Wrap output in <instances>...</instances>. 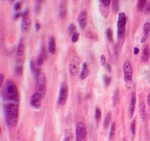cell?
I'll use <instances>...</instances> for the list:
<instances>
[{
  "instance_id": "1",
  "label": "cell",
  "mask_w": 150,
  "mask_h": 141,
  "mask_svg": "<svg viewBox=\"0 0 150 141\" xmlns=\"http://www.w3.org/2000/svg\"><path fill=\"white\" fill-rule=\"evenodd\" d=\"M3 102L6 122L8 126H15L18 120L19 102L13 100H3Z\"/></svg>"
},
{
  "instance_id": "2",
  "label": "cell",
  "mask_w": 150,
  "mask_h": 141,
  "mask_svg": "<svg viewBox=\"0 0 150 141\" xmlns=\"http://www.w3.org/2000/svg\"><path fill=\"white\" fill-rule=\"evenodd\" d=\"M3 100H13L19 102V95L16 85L14 82L8 80L5 83V86L1 93Z\"/></svg>"
},
{
  "instance_id": "3",
  "label": "cell",
  "mask_w": 150,
  "mask_h": 141,
  "mask_svg": "<svg viewBox=\"0 0 150 141\" xmlns=\"http://www.w3.org/2000/svg\"><path fill=\"white\" fill-rule=\"evenodd\" d=\"M123 74H124V80L127 87L130 88L132 83V76H133V72H132V67L131 64L129 61H125L123 65Z\"/></svg>"
},
{
  "instance_id": "4",
  "label": "cell",
  "mask_w": 150,
  "mask_h": 141,
  "mask_svg": "<svg viewBox=\"0 0 150 141\" xmlns=\"http://www.w3.org/2000/svg\"><path fill=\"white\" fill-rule=\"evenodd\" d=\"M36 81V87H35V92L40 93L44 97L46 94L47 90V79L46 76L44 74L40 73L38 76L37 77Z\"/></svg>"
},
{
  "instance_id": "5",
  "label": "cell",
  "mask_w": 150,
  "mask_h": 141,
  "mask_svg": "<svg viewBox=\"0 0 150 141\" xmlns=\"http://www.w3.org/2000/svg\"><path fill=\"white\" fill-rule=\"evenodd\" d=\"M127 18L125 13L121 12L118 14L117 23V35L118 39H123L125 33V26H126Z\"/></svg>"
},
{
  "instance_id": "6",
  "label": "cell",
  "mask_w": 150,
  "mask_h": 141,
  "mask_svg": "<svg viewBox=\"0 0 150 141\" xmlns=\"http://www.w3.org/2000/svg\"><path fill=\"white\" fill-rule=\"evenodd\" d=\"M21 30L23 33H28L30 30L31 20L29 17V9H26L21 13Z\"/></svg>"
},
{
  "instance_id": "7",
  "label": "cell",
  "mask_w": 150,
  "mask_h": 141,
  "mask_svg": "<svg viewBox=\"0 0 150 141\" xmlns=\"http://www.w3.org/2000/svg\"><path fill=\"white\" fill-rule=\"evenodd\" d=\"M69 96V87L65 83H63L61 85L60 90H59L58 103L60 105H64L67 101Z\"/></svg>"
},
{
  "instance_id": "8",
  "label": "cell",
  "mask_w": 150,
  "mask_h": 141,
  "mask_svg": "<svg viewBox=\"0 0 150 141\" xmlns=\"http://www.w3.org/2000/svg\"><path fill=\"white\" fill-rule=\"evenodd\" d=\"M87 135L86 127L83 122L77 123L76 126V141H82Z\"/></svg>"
},
{
  "instance_id": "9",
  "label": "cell",
  "mask_w": 150,
  "mask_h": 141,
  "mask_svg": "<svg viewBox=\"0 0 150 141\" xmlns=\"http://www.w3.org/2000/svg\"><path fill=\"white\" fill-rule=\"evenodd\" d=\"M80 66H81V60H80V59L77 57H73L69 64L70 73L74 76H77L79 74Z\"/></svg>"
},
{
  "instance_id": "10",
  "label": "cell",
  "mask_w": 150,
  "mask_h": 141,
  "mask_svg": "<svg viewBox=\"0 0 150 141\" xmlns=\"http://www.w3.org/2000/svg\"><path fill=\"white\" fill-rule=\"evenodd\" d=\"M42 96L40 93L35 92L34 93L31 95L30 97V104L35 109H40L41 107L42 100Z\"/></svg>"
},
{
  "instance_id": "11",
  "label": "cell",
  "mask_w": 150,
  "mask_h": 141,
  "mask_svg": "<svg viewBox=\"0 0 150 141\" xmlns=\"http://www.w3.org/2000/svg\"><path fill=\"white\" fill-rule=\"evenodd\" d=\"M78 21L81 28L83 30L85 29L87 26V21H88V13L86 11L83 10L80 12L78 16Z\"/></svg>"
},
{
  "instance_id": "12",
  "label": "cell",
  "mask_w": 150,
  "mask_h": 141,
  "mask_svg": "<svg viewBox=\"0 0 150 141\" xmlns=\"http://www.w3.org/2000/svg\"><path fill=\"white\" fill-rule=\"evenodd\" d=\"M139 108V113L140 115L141 119L144 122H146V119H147V115H146V107L145 104L143 102H140L138 105Z\"/></svg>"
},
{
  "instance_id": "13",
  "label": "cell",
  "mask_w": 150,
  "mask_h": 141,
  "mask_svg": "<svg viewBox=\"0 0 150 141\" xmlns=\"http://www.w3.org/2000/svg\"><path fill=\"white\" fill-rule=\"evenodd\" d=\"M135 104H136V94L135 92L132 93L131 100H130V106H129V111H130V117L132 118L134 116V112L135 109Z\"/></svg>"
},
{
  "instance_id": "14",
  "label": "cell",
  "mask_w": 150,
  "mask_h": 141,
  "mask_svg": "<svg viewBox=\"0 0 150 141\" xmlns=\"http://www.w3.org/2000/svg\"><path fill=\"white\" fill-rule=\"evenodd\" d=\"M143 30H144V35L141 38V43H145L150 34V23L149 22H146L144 23Z\"/></svg>"
},
{
  "instance_id": "15",
  "label": "cell",
  "mask_w": 150,
  "mask_h": 141,
  "mask_svg": "<svg viewBox=\"0 0 150 141\" xmlns=\"http://www.w3.org/2000/svg\"><path fill=\"white\" fill-rule=\"evenodd\" d=\"M150 56V49L149 45H146L143 47L142 53V62H146L149 59Z\"/></svg>"
},
{
  "instance_id": "16",
  "label": "cell",
  "mask_w": 150,
  "mask_h": 141,
  "mask_svg": "<svg viewBox=\"0 0 150 141\" xmlns=\"http://www.w3.org/2000/svg\"><path fill=\"white\" fill-rule=\"evenodd\" d=\"M30 71L32 74L34 75V76L37 78L38 75L40 74V71L39 68L37 67L35 63L33 60H31L30 62Z\"/></svg>"
},
{
  "instance_id": "17",
  "label": "cell",
  "mask_w": 150,
  "mask_h": 141,
  "mask_svg": "<svg viewBox=\"0 0 150 141\" xmlns=\"http://www.w3.org/2000/svg\"><path fill=\"white\" fill-rule=\"evenodd\" d=\"M24 50H25V45H24L23 38H21V40L18 42V46H17V56L21 57L23 55Z\"/></svg>"
},
{
  "instance_id": "18",
  "label": "cell",
  "mask_w": 150,
  "mask_h": 141,
  "mask_svg": "<svg viewBox=\"0 0 150 141\" xmlns=\"http://www.w3.org/2000/svg\"><path fill=\"white\" fill-rule=\"evenodd\" d=\"M66 12H67V9H66V2L63 1L61 2L60 7H59V16L61 17V18H65L66 16Z\"/></svg>"
},
{
  "instance_id": "19",
  "label": "cell",
  "mask_w": 150,
  "mask_h": 141,
  "mask_svg": "<svg viewBox=\"0 0 150 141\" xmlns=\"http://www.w3.org/2000/svg\"><path fill=\"white\" fill-rule=\"evenodd\" d=\"M89 73H90V70L88 67V64L86 63L83 64V67H82V71L81 73V78L82 80H85L88 76H89Z\"/></svg>"
},
{
  "instance_id": "20",
  "label": "cell",
  "mask_w": 150,
  "mask_h": 141,
  "mask_svg": "<svg viewBox=\"0 0 150 141\" xmlns=\"http://www.w3.org/2000/svg\"><path fill=\"white\" fill-rule=\"evenodd\" d=\"M48 50L51 54H54L56 52V43L55 39L54 37L50 38L48 43Z\"/></svg>"
},
{
  "instance_id": "21",
  "label": "cell",
  "mask_w": 150,
  "mask_h": 141,
  "mask_svg": "<svg viewBox=\"0 0 150 141\" xmlns=\"http://www.w3.org/2000/svg\"><path fill=\"white\" fill-rule=\"evenodd\" d=\"M111 113L109 112L106 116H105V119L104 120V129H106L109 126L110 123H111Z\"/></svg>"
},
{
  "instance_id": "22",
  "label": "cell",
  "mask_w": 150,
  "mask_h": 141,
  "mask_svg": "<svg viewBox=\"0 0 150 141\" xmlns=\"http://www.w3.org/2000/svg\"><path fill=\"white\" fill-rule=\"evenodd\" d=\"M147 1H145V0H140L137 2V9L138 11H142L143 9H144V7H145V5Z\"/></svg>"
},
{
  "instance_id": "23",
  "label": "cell",
  "mask_w": 150,
  "mask_h": 141,
  "mask_svg": "<svg viewBox=\"0 0 150 141\" xmlns=\"http://www.w3.org/2000/svg\"><path fill=\"white\" fill-rule=\"evenodd\" d=\"M119 101V90H116L114 95V106H116Z\"/></svg>"
},
{
  "instance_id": "24",
  "label": "cell",
  "mask_w": 150,
  "mask_h": 141,
  "mask_svg": "<svg viewBox=\"0 0 150 141\" xmlns=\"http://www.w3.org/2000/svg\"><path fill=\"white\" fill-rule=\"evenodd\" d=\"M72 133H71V130H67L65 134V136H64V141H71L72 140Z\"/></svg>"
},
{
  "instance_id": "25",
  "label": "cell",
  "mask_w": 150,
  "mask_h": 141,
  "mask_svg": "<svg viewBox=\"0 0 150 141\" xmlns=\"http://www.w3.org/2000/svg\"><path fill=\"white\" fill-rule=\"evenodd\" d=\"M115 131H116V123L114 122L111 124V130H110L109 133V138H112L115 135Z\"/></svg>"
},
{
  "instance_id": "26",
  "label": "cell",
  "mask_w": 150,
  "mask_h": 141,
  "mask_svg": "<svg viewBox=\"0 0 150 141\" xmlns=\"http://www.w3.org/2000/svg\"><path fill=\"white\" fill-rule=\"evenodd\" d=\"M15 71H16V74L18 76H21L23 73V67L21 65H18L16 67L15 69Z\"/></svg>"
},
{
  "instance_id": "27",
  "label": "cell",
  "mask_w": 150,
  "mask_h": 141,
  "mask_svg": "<svg viewBox=\"0 0 150 141\" xmlns=\"http://www.w3.org/2000/svg\"><path fill=\"white\" fill-rule=\"evenodd\" d=\"M42 4V1H37L35 4V10L36 13H39L41 10Z\"/></svg>"
},
{
  "instance_id": "28",
  "label": "cell",
  "mask_w": 150,
  "mask_h": 141,
  "mask_svg": "<svg viewBox=\"0 0 150 141\" xmlns=\"http://www.w3.org/2000/svg\"><path fill=\"white\" fill-rule=\"evenodd\" d=\"M45 60V59L44 57H42L40 55L38 56V60H37V66H38V67H41V66L43 64V63H44Z\"/></svg>"
},
{
  "instance_id": "29",
  "label": "cell",
  "mask_w": 150,
  "mask_h": 141,
  "mask_svg": "<svg viewBox=\"0 0 150 141\" xmlns=\"http://www.w3.org/2000/svg\"><path fill=\"white\" fill-rule=\"evenodd\" d=\"M113 10L114 12L117 13L119 10V1H113Z\"/></svg>"
},
{
  "instance_id": "30",
  "label": "cell",
  "mask_w": 150,
  "mask_h": 141,
  "mask_svg": "<svg viewBox=\"0 0 150 141\" xmlns=\"http://www.w3.org/2000/svg\"><path fill=\"white\" fill-rule=\"evenodd\" d=\"M76 26H75L73 23L70 24L69 26V31L70 33H71V35H73V33H76Z\"/></svg>"
},
{
  "instance_id": "31",
  "label": "cell",
  "mask_w": 150,
  "mask_h": 141,
  "mask_svg": "<svg viewBox=\"0 0 150 141\" xmlns=\"http://www.w3.org/2000/svg\"><path fill=\"white\" fill-rule=\"evenodd\" d=\"M102 113H101V111L100 109H99V108H96L95 109V119L97 120V121H99V120H100V118H101V115H102Z\"/></svg>"
},
{
  "instance_id": "32",
  "label": "cell",
  "mask_w": 150,
  "mask_h": 141,
  "mask_svg": "<svg viewBox=\"0 0 150 141\" xmlns=\"http://www.w3.org/2000/svg\"><path fill=\"white\" fill-rule=\"evenodd\" d=\"M106 36H107V38L109 39V41L113 40V33L111 28H108L107 30H106Z\"/></svg>"
},
{
  "instance_id": "33",
  "label": "cell",
  "mask_w": 150,
  "mask_h": 141,
  "mask_svg": "<svg viewBox=\"0 0 150 141\" xmlns=\"http://www.w3.org/2000/svg\"><path fill=\"white\" fill-rule=\"evenodd\" d=\"M144 13L146 15L149 14L150 13V1L146 2V4L145 5V7H144Z\"/></svg>"
},
{
  "instance_id": "34",
  "label": "cell",
  "mask_w": 150,
  "mask_h": 141,
  "mask_svg": "<svg viewBox=\"0 0 150 141\" xmlns=\"http://www.w3.org/2000/svg\"><path fill=\"white\" fill-rule=\"evenodd\" d=\"M135 127H136V119H134L133 121H132V123H131V132H132V135H135Z\"/></svg>"
},
{
  "instance_id": "35",
  "label": "cell",
  "mask_w": 150,
  "mask_h": 141,
  "mask_svg": "<svg viewBox=\"0 0 150 141\" xmlns=\"http://www.w3.org/2000/svg\"><path fill=\"white\" fill-rule=\"evenodd\" d=\"M78 38H79V33H73L72 35V36H71V41L73 42V43H76L78 40Z\"/></svg>"
},
{
  "instance_id": "36",
  "label": "cell",
  "mask_w": 150,
  "mask_h": 141,
  "mask_svg": "<svg viewBox=\"0 0 150 141\" xmlns=\"http://www.w3.org/2000/svg\"><path fill=\"white\" fill-rule=\"evenodd\" d=\"M104 81L106 86H108L110 84V82H111V78L109 77L108 76H105L104 77Z\"/></svg>"
},
{
  "instance_id": "37",
  "label": "cell",
  "mask_w": 150,
  "mask_h": 141,
  "mask_svg": "<svg viewBox=\"0 0 150 141\" xmlns=\"http://www.w3.org/2000/svg\"><path fill=\"white\" fill-rule=\"evenodd\" d=\"M100 62H101V64H102V66H105L106 64V57H105V55H102L100 57Z\"/></svg>"
},
{
  "instance_id": "38",
  "label": "cell",
  "mask_w": 150,
  "mask_h": 141,
  "mask_svg": "<svg viewBox=\"0 0 150 141\" xmlns=\"http://www.w3.org/2000/svg\"><path fill=\"white\" fill-rule=\"evenodd\" d=\"M101 3L105 6H109L110 4H111V1L109 0H102L101 1Z\"/></svg>"
},
{
  "instance_id": "39",
  "label": "cell",
  "mask_w": 150,
  "mask_h": 141,
  "mask_svg": "<svg viewBox=\"0 0 150 141\" xmlns=\"http://www.w3.org/2000/svg\"><path fill=\"white\" fill-rule=\"evenodd\" d=\"M21 3L19 2V1H18V2H16L15 4H14V10L15 11H18L19 9H21Z\"/></svg>"
},
{
  "instance_id": "40",
  "label": "cell",
  "mask_w": 150,
  "mask_h": 141,
  "mask_svg": "<svg viewBox=\"0 0 150 141\" xmlns=\"http://www.w3.org/2000/svg\"><path fill=\"white\" fill-rule=\"evenodd\" d=\"M4 74H0V86H3V83H4Z\"/></svg>"
},
{
  "instance_id": "41",
  "label": "cell",
  "mask_w": 150,
  "mask_h": 141,
  "mask_svg": "<svg viewBox=\"0 0 150 141\" xmlns=\"http://www.w3.org/2000/svg\"><path fill=\"white\" fill-rule=\"evenodd\" d=\"M35 30L36 31H39L40 29V24L39 23H35Z\"/></svg>"
},
{
  "instance_id": "42",
  "label": "cell",
  "mask_w": 150,
  "mask_h": 141,
  "mask_svg": "<svg viewBox=\"0 0 150 141\" xmlns=\"http://www.w3.org/2000/svg\"><path fill=\"white\" fill-rule=\"evenodd\" d=\"M139 50L138 47L134 48V54H135V55H137V54L139 53Z\"/></svg>"
},
{
  "instance_id": "43",
  "label": "cell",
  "mask_w": 150,
  "mask_h": 141,
  "mask_svg": "<svg viewBox=\"0 0 150 141\" xmlns=\"http://www.w3.org/2000/svg\"><path fill=\"white\" fill-rule=\"evenodd\" d=\"M147 104L148 105L150 106V92L148 94V97H147Z\"/></svg>"
},
{
  "instance_id": "44",
  "label": "cell",
  "mask_w": 150,
  "mask_h": 141,
  "mask_svg": "<svg viewBox=\"0 0 150 141\" xmlns=\"http://www.w3.org/2000/svg\"><path fill=\"white\" fill-rule=\"evenodd\" d=\"M106 67H107V70L109 72H111V67L109 64H106Z\"/></svg>"
},
{
  "instance_id": "45",
  "label": "cell",
  "mask_w": 150,
  "mask_h": 141,
  "mask_svg": "<svg viewBox=\"0 0 150 141\" xmlns=\"http://www.w3.org/2000/svg\"><path fill=\"white\" fill-rule=\"evenodd\" d=\"M123 141H128V140H127V139H124V140H123Z\"/></svg>"
},
{
  "instance_id": "46",
  "label": "cell",
  "mask_w": 150,
  "mask_h": 141,
  "mask_svg": "<svg viewBox=\"0 0 150 141\" xmlns=\"http://www.w3.org/2000/svg\"><path fill=\"white\" fill-rule=\"evenodd\" d=\"M149 107H150V106H149Z\"/></svg>"
}]
</instances>
